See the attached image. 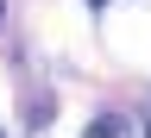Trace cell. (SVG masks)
Wrapping results in <instances>:
<instances>
[{
	"label": "cell",
	"instance_id": "obj_4",
	"mask_svg": "<svg viewBox=\"0 0 151 138\" xmlns=\"http://www.w3.org/2000/svg\"><path fill=\"white\" fill-rule=\"evenodd\" d=\"M145 138H151V126H145Z\"/></svg>",
	"mask_w": 151,
	"mask_h": 138
},
{
	"label": "cell",
	"instance_id": "obj_2",
	"mask_svg": "<svg viewBox=\"0 0 151 138\" xmlns=\"http://www.w3.org/2000/svg\"><path fill=\"white\" fill-rule=\"evenodd\" d=\"M88 6H107V0H88Z\"/></svg>",
	"mask_w": 151,
	"mask_h": 138
},
{
	"label": "cell",
	"instance_id": "obj_5",
	"mask_svg": "<svg viewBox=\"0 0 151 138\" xmlns=\"http://www.w3.org/2000/svg\"><path fill=\"white\" fill-rule=\"evenodd\" d=\"M0 138H6V132H0Z\"/></svg>",
	"mask_w": 151,
	"mask_h": 138
},
{
	"label": "cell",
	"instance_id": "obj_3",
	"mask_svg": "<svg viewBox=\"0 0 151 138\" xmlns=\"http://www.w3.org/2000/svg\"><path fill=\"white\" fill-rule=\"evenodd\" d=\"M0 19H6V0H0Z\"/></svg>",
	"mask_w": 151,
	"mask_h": 138
},
{
	"label": "cell",
	"instance_id": "obj_1",
	"mask_svg": "<svg viewBox=\"0 0 151 138\" xmlns=\"http://www.w3.org/2000/svg\"><path fill=\"white\" fill-rule=\"evenodd\" d=\"M120 132H126L120 113H101V119H88V132H82V138H120Z\"/></svg>",
	"mask_w": 151,
	"mask_h": 138
}]
</instances>
